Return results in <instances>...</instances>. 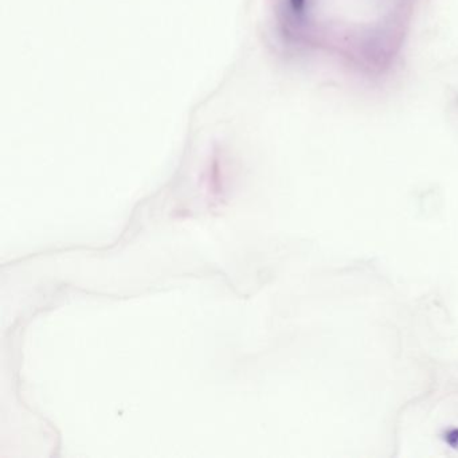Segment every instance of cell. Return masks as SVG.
I'll return each mask as SVG.
<instances>
[{
    "instance_id": "cell-1",
    "label": "cell",
    "mask_w": 458,
    "mask_h": 458,
    "mask_svg": "<svg viewBox=\"0 0 458 458\" xmlns=\"http://www.w3.org/2000/svg\"><path fill=\"white\" fill-rule=\"evenodd\" d=\"M294 12L316 6L318 47L337 68L377 77L401 55L418 0H294Z\"/></svg>"
}]
</instances>
